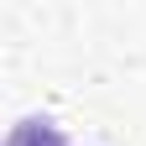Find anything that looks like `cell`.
<instances>
[{"label": "cell", "instance_id": "6da1fadb", "mask_svg": "<svg viewBox=\"0 0 146 146\" xmlns=\"http://www.w3.org/2000/svg\"><path fill=\"white\" fill-rule=\"evenodd\" d=\"M5 146H63V136H58L52 120H21V125L11 131Z\"/></svg>", "mask_w": 146, "mask_h": 146}]
</instances>
